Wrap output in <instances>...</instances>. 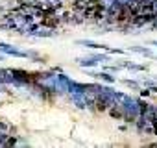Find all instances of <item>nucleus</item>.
<instances>
[{
    "label": "nucleus",
    "mask_w": 157,
    "mask_h": 148,
    "mask_svg": "<svg viewBox=\"0 0 157 148\" xmlns=\"http://www.w3.org/2000/svg\"><path fill=\"white\" fill-rule=\"evenodd\" d=\"M151 45H153V46H155V48H157V41H151Z\"/></svg>",
    "instance_id": "16"
},
{
    "label": "nucleus",
    "mask_w": 157,
    "mask_h": 148,
    "mask_svg": "<svg viewBox=\"0 0 157 148\" xmlns=\"http://www.w3.org/2000/svg\"><path fill=\"white\" fill-rule=\"evenodd\" d=\"M15 144H17V137L15 135H8L4 139V142H2V146H15Z\"/></svg>",
    "instance_id": "10"
},
{
    "label": "nucleus",
    "mask_w": 157,
    "mask_h": 148,
    "mask_svg": "<svg viewBox=\"0 0 157 148\" xmlns=\"http://www.w3.org/2000/svg\"><path fill=\"white\" fill-rule=\"evenodd\" d=\"M19 4H39V0H17Z\"/></svg>",
    "instance_id": "13"
},
{
    "label": "nucleus",
    "mask_w": 157,
    "mask_h": 148,
    "mask_svg": "<svg viewBox=\"0 0 157 148\" xmlns=\"http://www.w3.org/2000/svg\"><path fill=\"white\" fill-rule=\"evenodd\" d=\"M87 76H93L94 80H100V82H105V84H109V85H113L115 82H117V76H113L111 72H107V70H102V72H87Z\"/></svg>",
    "instance_id": "1"
},
{
    "label": "nucleus",
    "mask_w": 157,
    "mask_h": 148,
    "mask_svg": "<svg viewBox=\"0 0 157 148\" xmlns=\"http://www.w3.org/2000/svg\"><path fill=\"white\" fill-rule=\"evenodd\" d=\"M120 68H122L120 63H118V65H105V67H104V70H107V72H118Z\"/></svg>",
    "instance_id": "12"
},
{
    "label": "nucleus",
    "mask_w": 157,
    "mask_h": 148,
    "mask_svg": "<svg viewBox=\"0 0 157 148\" xmlns=\"http://www.w3.org/2000/svg\"><path fill=\"white\" fill-rule=\"evenodd\" d=\"M89 57H93L94 61H102V63H109L111 61V54L107 52V54H96V52H93V54H89Z\"/></svg>",
    "instance_id": "9"
},
{
    "label": "nucleus",
    "mask_w": 157,
    "mask_h": 148,
    "mask_svg": "<svg viewBox=\"0 0 157 148\" xmlns=\"http://www.w3.org/2000/svg\"><path fill=\"white\" fill-rule=\"evenodd\" d=\"M122 84L128 85V87H131V89H135V91H139V87H140V84L135 82V80H122Z\"/></svg>",
    "instance_id": "11"
},
{
    "label": "nucleus",
    "mask_w": 157,
    "mask_h": 148,
    "mask_svg": "<svg viewBox=\"0 0 157 148\" xmlns=\"http://www.w3.org/2000/svg\"><path fill=\"white\" fill-rule=\"evenodd\" d=\"M129 52L142 54V56H146V57H150V59H153V57H155V54H153L148 46H129Z\"/></svg>",
    "instance_id": "6"
},
{
    "label": "nucleus",
    "mask_w": 157,
    "mask_h": 148,
    "mask_svg": "<svg viewBox=\"0 0 157 148\" xmlns=\"http://www.w3.org/2000/svg\"><path fill=\"white\" fill-rule=\"evenodd\" d=\"M54 35H56V32L46 26H39V30L35 32V37H54Z\"/></svg>",
    "instance_id": "8"
},
{
    "label": "nucleus",
    "mask_w": 157,
    "mask_h": 148,
    "mask_svg": "<svg viewBox=\"0 0 157 148\" xmlns=\"http://www.w3.org/2000/svg\"><path fill=\"white\" fill-rule=\"evenodd\" d=\"M109 115H111L113 119H117V120L124 119V109H122V106H120V104H113V106H109Z\"/></svg>",
    "instance_id": "5"
},
{
    "label": "nucleus",
    "mask_w": 157,
    "mask_h": 148,
    "mask_svg": "<svg viewBox=\"0 0 157 148\" xmlns=\"http://www.w3.org/2000/svg\"><path fill=\"white\" fill-rule=\"evenodd\" d=\"M59 24H61V17L57 13H52V15L43 17V22H41V26H46V28H52V30H56Z\"/></svg>",
    "instance_id": "3"
},
{
    "label": "nucleus",
    "mask_w": 157,
    "mask_h": 148,
    "mask_svg": "<svg viewBox=\"0 0 157 148\" xmlns=\"http://www.w3.org/2000/svg\"><path fill=\"white\" fill-rule=\"evenodd\" d=\"M4 57H6V54H0V61H4Z\"/></svg>",
    "instance_id": "15"
},
{
    "label": "nucleus",
    "mask_w": 157,
    "mask_h": 148,
    "mask_svg": "<svg viewBox=\"0 0 157 148\" xmlns=\"http://www.w3.org/2000/svg\"><path fill=\"white\" fill-rule=\"evenodd\" d=\"M76 61H78V65H80L82 68H87V67L91 68V67H96V65H98V61H94V59L89 57V56H87V57H78Z\"/></svg>",
    "instance_id": "7"
},
{
    "label": "nucleus",
    "mask_w": 157,
    "mask_h": 148,
    "mask_svg": "<svg viewBox=\"0 0 157 148\" xmlns=\"http://www.w3.org/2000/svg\"><path fill=\"white\" fill-rule=\"evenodd\" d=\"M140 95H142V96H146V98H148V96H150V95H151V91H150V89H148V87H146V89H142V91H140Z\"/></svg>",
    "instance_id": "14"
},
{
    "label": "nucleus",
    "mask_w": 157,
    "mask_h": 148,
    "mask_svg": "<svg viewBox=\"0 0 157 148\" xmlns=\"http://www.w3.org/2000/svg\"><path fill=\"white\" fill-rule=\"evenodd\" d=\"M76 45H80V46H85V48H93V50H107L109 46L107 45H100L96 41H91V39H78Z\"/></svg>",
    "instance_id": "4"
},
{
    "label": "nucleus",
    "mask_w": 157,
    "mask_h": 148,
    "mask_svg": "<svg viewBox=\"0 0 157 148\" xmlns=\"http://www.w3.org/2000/svg\"><path fill=\"white\" fill-rule=\"evenodd\" d=\"M0 52H2V54H8V56H15V57H28L26 52H22V50H19L17 46H11V45H8V43H0Z\"/></svg>",
    "instance_id": "2"
},
{
    "label": "nucleus",
    "mask_w": 157,
    "mask_h": 148,
    "mask_svg": "<svg viewBox=\"0 0 157 148\" xmlns=\"http://www.w3.org/2000/svg\"><path fill=\"white\" fill-rule=\"evenodd\" d=\"M2 11H4V6H0V13H2Z\"/></svg>",
    "instance_id": "17"
}]
</instances>
